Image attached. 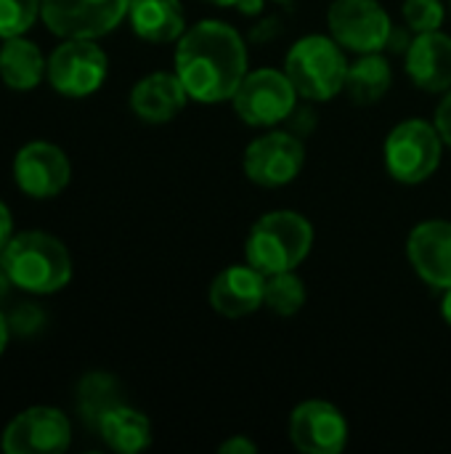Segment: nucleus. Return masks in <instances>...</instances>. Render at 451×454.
<instances>
[{"mask_svg":"<svg viewBox=\"0 0 451 454\" xmlns=\"http://www.w3.org/2000/svg\"><path fill=\"white\" fill-rule=\"evenodd\" d=\"M412 40H415V32H412L409 27H393L391 35H388L385 51H391V53H404V56H407Z\"/></svg>","mask_w":451,"mask_h":454,"instance_id":"c85d7f7f","label":"nucleus"},{"mask_svg":"<svg viewBox=\"0 0 451 454\" xmlns=\"http://www.w3.org/2000/svg\"><path fill=\"white\" fill-rule=\"evenodd\" d=\"M441 317H444V322L451 327V287L449 290H444V298H441Z\"/></svg>","mask_w":451,"mask_h":454,"instance_id":"473e14b6","label":"nucleus"},{"mask_svg":"<svg viewBox=\"0 0 451 454\" xmlns=\"http://www.w3.org/2000/svg\"><path fill=\"white\" fill-rule=\"evenodd\" d=\"M234 8H237V11H242L245 16H260V13H263V8H266V0H239Z\"/></svg>","mask_w":451,"mask_h":454,"instance_id":"2f4dec72","label":"nucleus"},{"mask_svg":"<svg viewBox=\"0 0 451 454\" xmlns=\"http://www.w3.org/2000/svg\"><path fill=\"white\" fill-rule=\"evenodd\" d=\"M72 168L66 154L45 141H32L19 149L13 160V178L19 189L35 200L56 197L69 184Z\"/></svg>","mask_w":451,"mask_h":454,"instance_id":"4468645a","label":"nucleus"},{"mask_svg":"<svg viewBox=\"0 0 451 454\" xmlns=\"http://www.w3.org/2000/svg\"><path fill=\"white\" fill-rule=\"evenodd\" d=\"M218 452L221 454H255L258 452V444H255V442H250L247 436H231V439H226V442L218 447Z\"/></svg>","mask_w":451,"mask_h":454,"instance_id":"c756f323","label":"nucleus"},{"mask_svg":"<svg viewBox=\"0 0 451 454\" xmlns=\"http://www.w3.org/2000/svg\"><path fill=\"white\" fill-rule=\"evenodd\" d=\"M444 138V144L451 149V88L444 93L441 104L436 106V122H433Z\"/></svg>","mask_w":451,"mask_h":454,"instance_id":"cd10ccee","label":"nucleus"},{"mask_svg":"<svg viewBox=\"0 0 451 454\" xmlns=\"http://www.w3.org/2000/svg\"><path fill=\"white\" fill-rule=\"evenodd\" d=\"M298 98L300 96L284 69L279 72L274 67H260L245 74L231 104L242 122L253 128H274L287 122L298 106Z\"/></svg>","mask_w":451,"mask_h":454,"instance_id":"423d86ee","label":"nucleus"},{"mask_svg":"<svg viewBox=\"0 0 451 454\" xmlns=\"http://www.w3.org/2000/svg\"><path fill=\"white\" fill-rule=\"evenodd\" d=\"M444 138L428 120H404L385 138V168L393 181L417 186L425 184L441 165Z\"/></svg>","mask_w":451,"mask_h":454,"instance_id":"39448f33","label":"nucleus"},{"mask_svg":"<svg viewBox=\"0 0 451 454\" xmlns=\"http://www.w3.org/2000/svg\"><path fill=\"white\" fill-rule=\"evenodd\" d=\"M43 0H0V37L24 35L40 16Z\"/></svg>","mask_w":451,"mask_h":454,"instance_id":"b1692460","label":"nucleus"},{"mask_svg":"<svg viewBox=\"0 0 451 454\" xmlns=\"http://www.w3.org/2000/svg\"><path fill=\"white\" fill-rule=\"evenodd\" d=\"M290 442L303 454H340L348 444V420L335 404L308 399L290 415Z\"/></svg>","mask_w":451,"mask_h":454,"instance_id":"9b49d317","label":"nucleus"},{"mask_svg":"<svg viewBox=\"0 0 451 454\" xmlns=\"http://www.w3.org/2000/svg\"><path fill=\"white\" fill-rule=\"evenodd\" d=\"M189 93L175 72H152L130 90V109L149 125L170 122L183 112Z\"/></svg>","mask_w":451,"mask_h":454,"instance_id":"f3484780","label":"nucleus"},{"mask_svg":"<svg viewBox=\"0 0 451 454\" xmlns=\"http://www.w3.org/2000/svg\"><path fill=\"white\" fill-rule=\"evenodd\" d=\"M130 0H43L40 16L58 37H104L128 16Z\"/></svg>","mask_w":451,"mask_h":454,"instance_id":"9d476101","label":"nucleus"},{"mask_svg":"<svg viewBox=\"0 0 451 454\" xmlns=\"http://www.w3.org/2000/svg\"><path fill=\"white\" fill-rule=\"evenodd\" d=\"M48 61L24 35L8 37L0 48V77L13 90H32L45 77Z\"/></svg>","mask_w":451,"mask_h":454,"instance_id":"aec40b11","label":"nucleus"},{"mask_svg":"<svg viewBox=\"0 0 451 454\" xmlns=\"http://www.w3.org/2000/svg\"><path fill=\"white\" fill-rule=\"evenodd\" d=\"M11 237H13V218H11L8 207L0 202V253L5 250V245L11 242Z\"/></svg>","mask_w":451,"mask_h":454,"instance_id":"7c9ffc66","label":"nucleus"},{"mask_svg":"<svg viewBox=\"0 0 451 454\" xmlns=\"http://www.w3.org/2000/svg\"><path fill=\"white\" fill-rule=\"evenodd\" d=\"M263 306L276 317H295L306 306V285L295 271H279L266 277Z\"/></svg>","mask_w":451,"mask_h":454,"instance_id":"5701e85b","label":"nucleus"},{"mask_svg":"<svg viewBox=\"0 0 451 454\" xmlns=\"http://www.w3.org/2000/svg\"><path fill=\"white\" fill-rule=\"evenodd\" d=\"M8 335H11V325H8V319L0 314V354L5 351V343H8Z\"/></svg>","mask_w":451,"mask_h":454,"instance_id":"72a5a7b5","label":"nucleus"},{"mask_svg":"<svg viewBox=\"0 0 451 454\" xmlns=\"http://www.w3.org/2000/svg\"><path fill=\"white\" fill-rule=\"evenodd\" d=\"M407 74L425 93H447L451 88V37L447 32L415 35L407 51Z\"/></svg>","mask_w":451,"mask_h":454,"instance_id":"dca6fc26","label":"nucleus"},{"mask_svg":"<svg viewBox=\"0 0 451 454\" xmlns=\"http://www.w3.org/2000/svg\"><path fill=\"white\" fill-rule=\"evenodd\" d=\"M271 3H292V0H271Z\"/></svg>","mask_w":451,"mask_h":454,"instance_id":"e433bc0d","label":"nucleus"},{"mask_svg":"<svg viewBox=\"0 0 451 454\" xmlns=\"http://www.w3.org/2000/svg\"><path fill=\"white\" fill-rule=\"evenodd\" d=\"M8 325H11V330H13L16 335H32V333H37V330L45 325V317H43V311H40L37 306L21 303V306L11 314Z\"/></svg>","mask_w":451,"mask_h":454,"instance_id":"a878e982","label":"nucleus"},{"mask_svg":"<svg viewBox=\"0 0 451 454\" xmlns=\"http://www.w3.org/2000/svg\"><path fill=\"white\" fill-rule=\"evenodd\" d=\"M401 16H404V24L415 35H423V32H436L444 27L447 8L441 0H404Z\"/></svg>","mask_w":451,"mask_h":454,"instance_id":"393cba45","label":"nucleus"},{"mask_svg":"<svg viewBox=\"0 0 451 454\" xmlns=\"http://www.w3.org/2000/svg\"><path fill=\"white\" fill-rule=\"evenodd\" d=\"M128 19L133 32L146 43H173L186 32L181 0H130Z\"/></svg>","mask_w":451,"mask_h":454,"instance_id":"a211bd4d","label":"nucleus"},{"mask_svg":"<svg viewBox=\"0 0 451 454\" xmlns=\"http://www.w3.org/2000/svg\"><path fill=\"white\" fill-rule=\"evenodd\" d=\"M407 258L415 274L433 290L451 287V221L431 218L417 223L407 239Z\"/></svg>","mask_w":451,"mask_h":454,"instance_id":"ddd939ff","label":"nucleus"},{"mask_svg":"<svg viewBox=\"0 0 451 454\" xmlns=\"http://www.w3.org/2000/svg\"><path fill=\"white\" fill-rule=\"evenodd\" d=\"M205 3H210V5H221V8H234L239 0H205Z\"/></svg>","mask_w":451,"mask_h":454,"instance_id":"c9c22d12","label":"nucleus"},{"mask_svg":"<svg viewBox=\"0 0 451 454\" xmlns=\"http://www.w3.org/2000/svg\"><path fill=\"white\" fill-rule=\"evenodd\" d=\"M287 122H290V133L306 138V136H311V130L316 128V112H314L311 106H295L292 114L287 117Z\"/></svg>","mask_w":451,"mask_h":454,"instance_id":"bb28decb","label":"nucleus"},{"mask_svg":"<svg viewBox=\"0 0 451 454\" xmlns=\"http://www.w3.org/2000/svg\"><path fill=\"white\" fill-rule=\"evenodd\" d=\"M393 82V72L388 59L377 51V53H362L356 56L354 64H348V74H346V90L351 96V101L356 104H375L380 101Z\"/></svg>","mask_w":451,"mask_h":454,"instance_id":"412c9836","label":"nucleus"},{"mask_svg":"<svg viewBox=\"0 0 451 454\" xmlns=\"http://www.w3.org/2000/svg\"><path fill=\"white\" fill-rule=\"evenodd\" d=\"M343 51L335 37L324 35H306L287 51L284 72L300 98L330 101L346 88L348 59Z\"/></svg>","mask_w":451,"mask_h":454,"instance_id":"20e7f679","label":"nucleus"},{"mask_svg":"<svg viewBox=\"0 0 451 454\" xmlns=\"http://www.w3.org/2000/svg\"><path fill=\"white\" fill-rule=\"evenodd\" d=\"M120 404H125V396H122V386L117 383V378H112L106 372H88L80 380V386H77V407H80L82 423L90 431H98L104 415L112 412Z\"/></svg>","mask_w":451,"mask_h":454,"instance_id":"4be33fe9","label":"nucleus"},{"mask_svg":"<svg viewBox=\"0 0 451 454\" xmlns=\"http://www.w3.org/2000/svg\"><path fill=\"white\" fill-rule=\"evenodd\" d=\"M72 442V426L61 410L32 407L13 418L3 431V452L8 454H58Z\"/></svg>","mask_w":451,"mask_h":454,"instance_id":"f8f14e48","label":"nucleus"},{"mask_svg":"<svg viewBox=\"0 0 451 454\" xmlns=\"http://www.w3.org/2000/svg\"><path fill=\"white\" fill-rule=\"evenodd\" d=\"M8 285H11V279H8V274L3 271V266H0V298L5 295V290H8Z\"/></svg>","mask_w":451,"mask_h":454,"instance_id":"f704fd0d","label":"nucleus"},{"mask_svg":"<svg viewBox=\"0 0 451 454\" xmlns=\"http://www.w3.org/2000/svg\"><path fill=\"white\" fill-rule=\"evenodd\" d=\"M314 247V226L295 210H271L260 215L245 242V258L260 274L295 271Z\"/></svg>","mask_w":451,"mask_h":454,"instance_id":"7ed1b4c3","label":"nucleus"},{"mask_svg":"<svg viewBox=\"0 0 451 454\" xmlns=\"http://www.w3.org/2000/svg\"><path fill=\"white\" fill-rule=\"evenodd\" d=\"M327 27L330 35L356 56L385 51L393 29L388 11L377 0H332Z\"/></svg>","mask_w":451,"mask_h":454,"instance_id":"6e6552de","label":"nucleus"},{"mask_svg":"<svg viewBox=\"0 0 451 454\" xmlns=\"http://www.w3.org/2000/svg\"><path fill=\"white\" fill-rule=\"evenodd\" d=\"M0 266L11 285L24 293L51 295L69 285L72 261L66 247L45 231H21L0 253Z\"/></svg>","mask_w":451,"mask_h":454,"instance_id":"f03ea898","label":"nucleus"},{"mask_svg":"<svg viewBox=\"0 0 451 454\" xmlns=\"http://www.w3.org/2000/svg\"><path fill=\"white\" fill-rule=\"evenodd\" d=\"M306 162L303 138L290 130H268L245 149V176L263 189H279L298 178Z\"/></svg>","mask_w":451,"mask_h":454,"instance_id":"1a4fd4ad","label":"nucleus"},{"mask_svg":"<svg viewBox=\"0 0 451 454\" xmlns=\"http://www.w3.org/2000/svg\"><path fill=\"white\" fill-rule=\"evenodd\" d=\"M449 11H451V0H449Z\"/></svg>","mask_w":451,"mask_h":454,"instance_id":"4c0bfd02","label":"nucleus"},{"mask_svg":"<svg viewBox=\"0 0 451 454\" xmlns=\"http://www.w3.org/2000/svg\"><path fill=\"white\" fill-rule=\"evenodd\" d=\"M263 290H266V274H260L250 263H234L226 266L221 274H215L207 290V301L215 314L229 319H242L263 306Z\"/></svg>","mask_w":451,"mask_h":454,"instance_id":"2eb2a0df","label":"nucleus"},{"mask_svg":"<svg viewBox=\"0 0 451 454\" xmlns=\"http://www.w3.org/2000/svg\"><path fill=\"white\" fill-rule=\"evenodd\" d=\"M109 450L120 454L144 452L152 444V423L144 412L120 404L112 412L104 415L98 431H96Z\"/></svg>","mask_w":451,"mask_h":454,"instance_id":"6ab92c4d","label":"nucleus"},{"mask_svg":"<svg viewBox=\"0 0 451 454\" xmlns=\"http://www.w3.org/2000/svg\"><path fill=\"white\" fill-rule=\"evenodd\" d=\"M247 72V45L231 24L205 19L178 37L175 74L199 104L231 101Z\"/></svg>","mask_w":451,"mask_h":454,"instance_id":"f257e3e1","label":"nucleus"},{"mask_svg":"<svg viewBox=\"0 0 451 454\" xmlns=\"http://www.w3.org/2000/svg\"><path fill=\"white\" fill-rule=\"evenodd\" d=\"M109 72L106 53L88 37H66L45 67L48 82L66 98H85L96 93Z\"/></svg>","mask_w":451,"mask_h":454,"instance_id":"0eeeda50","label":"nucleus"}]
</instances>
